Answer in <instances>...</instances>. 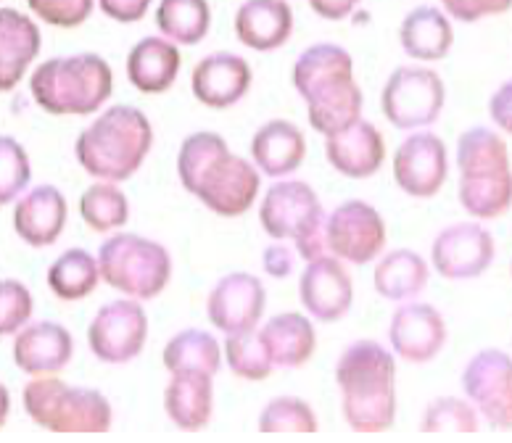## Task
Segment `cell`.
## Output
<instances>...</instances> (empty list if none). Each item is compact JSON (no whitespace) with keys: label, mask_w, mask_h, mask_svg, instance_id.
Instances as JSON below:
<instances>
[{"label":"cell","mask_w":512,"mask_h":443,"mask_svg":"<svg viewBox=\"0 0 512 443\" xmlns=\"http://www.w3.org/2000/svg\"><path fill=\"white\" fill-rule=\"evenodd\" d=\"M468 401L494 430H512V356L499 349L478 351L462 372Z\"/></svg>","instance_id":"obj_11"},{"label":"cell","mask_w":512,"mask_h":443,"mask_svg":"<svg viewBox=\"0 0 512 443\" xmlns=\"http://www.w3.org/2000/svg\"><path fill=\"white\" fill-rule=\"evenodd\" d=\"M386 248V222L367 201H346L325 214V251L349 264H370Z\"/></svg>","instance_id":"obj_9"},{"label":"cell","mask_w":512,"mask_h":443,"mask_svg":"<svg viewBox=\"0 0 512 443\" xmlns=\"http://www.w3.org/2000/svg\"><path fill=\"white\" fill-rule=\"evenodd\" d=\"M24 409L51 433H106L111 430L109 399L93 388H74L53 375H40L24 388Z\"/></svg>","instance_id":"obj_5"},{"label":"cell","mask_w":512,"mask_h":443,"mask_svg":"<svg viewBox=\"0 0 512 443\" xmlns=\"http://www.w3.org/2000/svg\"><path fill=\"white\" fill-rule=\"evenodd\" d=\"M66 217H69V206L64 193L53 185H40L19 198L14 209V230L27 246L45 248L61 238Z\"/></svg>","instance_id":"obj_21"},{"label":"cell","mask_w":512,"mask_h":443,"mask_svg":"<svg viewBox=\"0 0 512 443\" xmlns=\"http://www.w3.org/2000/svg\"><path fill=\"white\" fill-rule=\"evenodd\" d=\"M180 74V48L161 35H148L132 45L127 56V80L143 95L167 93Z\"/></svg>","instance_id":"obj_24"},{"label":"cell","mask_w":512,"mask_h":443,"mask_svg":"<svg viewBox=\"0 0 512 443\" xmlns=\"http://www.w3.org/2000/svg\"><path fill=\"white\" fill-rule=\"evenodd\" d=\"M293 88L307 103L309 124L320 135H336L362 119V90L354 80V61L336 43L309 45L293 64Z\"/></svg>","instance_id":"obj_1"},{"label":"cell","mask_w":512,"mask_h":443,"mask_svg":"<svg viewBox=\"0 0 512 443\" xmlns=\"http://www.w3.org/2000/svg\"><path fill=\"white\" fill-rule=\"evenodd\" d=\"M423 433H476L478 430V414L473 404L454 396H444V399L431 401V407L425 409L423 422H420Z\"/></svg>","instance_id":"obj_40"},{"label":"cell","mask_w":512,"mask_h":443,"mask_svg":"<svg viewBox=\"0 0 512 443\" xmlns=\"http://www.w3.org/2000/svg\"><path fill=\"white\" fill-rule=\"evenodd\" d=\"M388 341L399 359L412 364H425L439 356L447 343V322L431 304L407 301L394 312Z\"/></svg>","instance_id":"obj_16"},{"label":"cell","mask_w":512,"mask_h":443,"mask_svg":"<svg viewBox=\"0 0 512 443\" xmlns=\"http://www.w3.org/2000/svg\"><path fill=\"white\" fill-rule=\"evenodd\" d=\"M72 333L59 322H32L16 333L14 362L27 375H56L72 362Z\"/></svg>","instance_id":"obj_20"},{"label":"cell","mask_w":512,"mask_h":443,"mask_svg":"<svg viewBox=\"0 0 512 443\" xmlns=\"http://www.w3.org/2000/svg\"><path fill=\"white\" fill-rule=\"evenodd\" d=\"M80 214L90 230L111 233V230H119L130 219V201L117 188V182L98 180L96 185H90L82 193Z\"/></svg>","instance_id":"obj_35"},{"label":"cell","mask_w":512,"mask_h":443,"mask_svg":"<svg viewBox=\"0 0 512 443\" xmlns=\"http://www.w3.org/2000/svg\"><path fill=\"white\" fill-rule=\"evenodd\" d=\"M325 159L338 175L349 180H367L386 161V140L375 124L357 119L346 130L325 138Z\"/></svg>","instance_id":"obj_19"},{"label":"cell","mask_w":512,"mask_h":443,"mask_svg":"<svg viewBox=\"0 0 512 443\" xmlns=\"http://www.w3.org/2000/svg\"><path fill=\"white\" fill-rule=\"evenodd\" d=\"M510 8L512 0H441V11H444L449 19H457V22L465 24L505 14Z\"/></svg>","instance_id":"obj_43"},{"label":"cell","mask_w":512,"mask_h":443,"mask_svg":"<svg viewBox=\"0 0 512 443\" xmlns=\"http://www.w3.org/2000/svg\"><path fill=\"white\" fill-rule=\"evenodd\" d=\"M262 346L272 367H304L317 349L315 325L299 312H286L264 322L259 330Z\"/></svg>","instance_id":"obj_28"},{"label":"cell","mask_w":512,"mask_h":443,"mask_svg":"<svg viewBox=\"0 0 512 443\" xmlns=\"http://www.w3.org/2000/svg\"><path fill=\"white\" fill-rule=\"evenodd\" d=\"M235 35L256 53L278 51L293 35L288 0H243L235 11Z\"/></svg>","instance_id":"obj_22"},{"label":"cell","mask_w":512,"mask_h":443,"mask_svg":"<svg viewBox=\"0 0 512 443\" xmlns=\"http://www.w3.org/2000/svg\"><path fill=\"white\" fill-rule=\"evenodd\" d=\"M259 169L243 156L225 151L193 185L191 196L220 217H243L259 196Z\"/></svg>","instance_id":"obj_10"},{"label":"cell","mask_w":512,"mask_h":443,"mask_svg":"<svg viewBox=\"0 0 512 443\" xmlns=\"http://www.w3.org/2000/svg\"><path fill=\"white\" fill-rule=\"evenodd\" d=\"M30 156L19 140L0 135V206L11 204L30 185Z\"/></svg>","instance_id":"obj_39"},{"label":"cell","mask_w":512,"mask_h":443,"mask_svg":"<svg viewBox=\"0 0 512 443\" xmlns=\"http://www.w3.org/2000/svg\"><path fill=\"white\" fill-rule=\"evenodd\" d=\"M156 27L175 45H198L212 30L209 0H159Z\"/></svg>","instance_id":"obj_31"},{"label":"cell","mask_w":512,"mask_h":443,"mask_svg":"<svg viewBox=\"0 0 512 443\" xmlns=\"http://www.w3.org/2000/svg\"><path fill=\"white\" fill-rule=\"evenodd\" d=\"M254 82L249 61L238 53H209L191 74V90L206 109L225 111L246 98Z\"/></svg>","instance_id":"obj_18"},{"label":"cell","mask_w":512,"mask_h":443,"mask_svg":"<svg viewBox=\"0 0 512 443\" xmlns=\"http://www.w3.org/2000/svg\"><path fill=\"white\" fill-rule=\"evenodd\" d=\"M344 417L357 433H383L396 420L394 354L375 341H357L336 364Z\"/></svg>","instance_id":"obj_2"},{"label":"cell","mask_w":512,"mask_h":443,"mask_svg":"<svg viewBox=\"0 0 512 443\" xmlns=\"http://www.w3.org/2000/svg\"><path fill=\"white\" fill-rule=\"evenodd\" d=\"M399 43L402 51L415 61L431 64L447 59L454 45L452 19L439 6L412 8L399 27Z\"/></svg>","instance_id":"obj_27"},{"label":"cell","mask_w":512,"mask_h":443,"mask_svg":"<svg viewBox=\"0 0 512 443\" xmlns=\"http://www.w3.org/2000/svg\"><path fill=\"white\" fill-rule=\"evenodd\" d=\"M8 412H11V393H8L6 385L0 383V428L6 425Z\"/></svg>","instance_id":"obj_48"},{"label":"cell","mask_w":512,"mask_h":443,"mask_svg":"<svg viewBox=\"0 0 512 443\" xmlns=\"http://www.w3.org/2000/svg\"><path fill=\"white\" fill-rule=\"evenodd\" d=\"M447 146L433 132H412L394 153L396 185L412 198H433L447 182Z\"/></svg>","instance_id":"obj_14"},{"label":"cell","mask_w":512,"mask_h":443,"mask_svg":"<svg viewBox=\"0 0 512 443\" xmlns=\"http://www.w3.org/2000/svg\"><path fill=\"white\" fill-rule=\"evenodd\" d=\"M359 3L362 0H309L312 11L320 19H328V22H341L346 16H352Z\"/></svg>","instance_id":"obj_47"},{"label":"cell","mask_w":512,"mask_h":443,"mask_svg":"<svg viewBox=\"0 0 512 443\" xmlns=\"http://www.w3.org/2000/svg\"><path fill=\"white\" fill-rule=\"evenodd\" d=\"M32 14L40 16V22L61 27V30H74L90 19L96 0H27Z\"/></svg>","instance_id":"obj_42"},{"label":"cell","mask_w":512,"mask_h":443,"mask_svg":"<svg viewBox=\"0 0 512 443\" xmlns=\"http://www.w3.org/2000/svg\"><path fill=\"white\" fill-rule=\"evenodd\" d=\"M262 433H317V414L304 399L278 396L259 414Z\"/></svg>","instance_id":"obj_37"},{"label":"cell","mask_w":512,"mask_h":443,"mask_svg":"<svg viewBox=\"0 0 512 443\" xmlns=\"http://www.w3.org/2000/svg\"><path fill=\"white\" fill-rule=\"evenodd\" d=\"M225 151H230V148H227L225 138L217 135V132H193L191 138H185L183 146H180V153H177V177H180V185L191 193L198 177L204 175L209 164Z\"/></svg>","instance_id":"obj_36"},{"label":"cell","mask_w":512,"mask_h":443,"mask_svg":"<svg viewBox=\"0 0 512 443\" xmlns=\"http://www.w3.org/2000/svg\"><path fill=\"white\" fill-rule=\"evenodd\" d=\"M267 304V293L259 277L249 272H233L214 285L206 298V314L217 330L225 335L256 330Z\"/></svg>","instance_id":"obj_15"},{"label":"cell","mask_w":512,"mask_h":443,"mask_svg":"<svg viewBox=\"0 0 512 443\" xmlns=\"http://www.w3.org/2000/svg\"><path fill=\"white\" fill-rule=\"evenodd\" d=\"M460 177H491L512 172L505 138L491 127H470L457 140Z\"/></svg>","instance_id":"obj_30"},{"label":"cell","mask_w":512,"mask_h":443,"mask_svg":"<svg viewBox=\"0 0 512 443\" xmlns=\"http://www.w3.org/2000/svg\"><path fill=\"white\" fill-rule=\"evenodd\" d=\"M114 90V72L98 53L59 56L37 66L30 77L32 101L53 117H85L103 109Z\"/></svg>","instance_id":"obj_4"},{"label":"cell","mask_w":512,"mask_h":443,"mask_svg":"<svg viewBox=\"0 0 512 443\" xmlns=\"http://www.w3.org/2000/svg\"><path fill=\"white\" fill-rule=\"evenodd\" d=\"M167 417L185 433L206 428L214 412L212 375L206 372H175L164 391Z\"/></svg>","instance_id":"obj_26"},{"label":"cell","mask_w":512,"mask_h":443,"mask_svg":"<svg viewBox=\"0 0 512 443\" xmlns=\"http://www.w3.org/2000/svg\"><path fill=\"white\" fill-rule=\"evenodd\" d=\"M101 283L98 259L85 248H69L48 269V285L61 301H80Z\"/></svg>","instance_id":"obj_32"},{"label":"cell","mask_w":512,"mask_h":443,"mask_svg":"<svg viewBox=\"0 0 512 443\" xmlns=\"http://www.w3.org/2000/svg\"><path fill=\"white\" fill-rule=\"evenodd\" d=\"M428 277L431 269L423 256L410 248H396L375 267V291L386 301H410L425 291Z\"/></svg>","instance_id":"obj_29"},{"label":"cell","mask_w":512,"mask_h":443,"mask_svg":"<svg viewBox=\"0 0 512 443\" xmlns=\"http://www.w3.org/2000/svg\"><path fill=\"white\" fill-rule=\"evenodd\" d=\"M154 146V127L135 106H111L80 132L74 156L90 177L103 182L130 180Z\"/></svg>","instance_id":"obj_3"},{"label":"cell","mask_w":512,"mask_h":443,"mask_svg":"<svg viewBox=\"0 0 512 443\" xmlns=\"http://www.w3.org/2000/svg\"><path fill=\"white\" fill-rule=\"evenodd\" d=\"M32 317V293L19 280H0V335L19 333Z\"/></svg>","instance_id":"obj_41"},{"label":"cell","mask_w":512,"mask_h":443,"mask_svg":"<svg viewBox=\"0 0 512 443\" xmlns=\"http://www.w3.org/2000/svg\"><path fill=\"white\" fill-rule=\"evenodd\" d=\"M43 35L27 14L0 8V93L14 90L40 56Z\"/></svg>","instance_id":"obj_23"},{"label":"cell","mask_w":512,"mask_h":443,"mask_svg":"<svg viewBox=\"0 0 512 443\" xmlns=\"http://www.w3.org/2000/svg\"><path fill=\"white\" fill-rule=\"evenodd\" d=\"M225 359L230 370L243 380H267L272 375V362L262 346L256 330L227 335Z\"/></svg>","instance_id":"obj_38"},{"label":"cell","mask_w":512,"mask_h":443,"mask_svg":"<svg viewBox=\"0 0 512 443\" xmlns=\"http://www.w3.org/2000/svg\"><path fill=\"white\" fill-rule=\"evenodd\" d=\"M259 222L270 238L293 240V248L304 262L328 254L325 251V209L307 182H275L262 198Z\"/></svg>","instance_id":"obj_6"},{"label":"cell","mask_w":512,"mask_h":443,"mask_svg":"<svg viewBox=\"0 0 512 443\" xmlns=\"http://www.w3.org/2000/svg\"><path fill=\"white\" fill-rule=\"evenodd\" d=\"M460 204L470 217H502L512 206V172L491 177H460Z\"/></svg>","instance_id":"obj_34"},{"label":"cell","mask_w":512,"mask_h":443,"mask_svg":"<svg viewBox=\"0 0 512 443\" xmlns=\"http://www.w3.org/2000/svg\"><path fill=\"white\" fill-rule=\"evenodd\" d=\"M494 238L481 222H457L436 235L431 264L447 280H473L494 262Z\"/></svg>","instance_id":"obj_13"},{"label":"cell","mask_w":512,"mask_h":443,"mask_svg":"<svg viewBox=\"0 0 512 443\" xmlns=\"http://www.w3.org/2000/svg\"><path fill=\"white\" fill-rule=\"evenodd\" d=\"M222 364V349L214 335L206 330H183L177 333L164 349V367L172 375L175 372H206V375H217Z\"/></svg>","instance_id":"obj_33"},{"label":"cell","mask_w":512,"mask_h":443,"mask_svg":"<svg viewBox=\"0 0 512 443\" xmlns=\"http://www.w3.org/2000/svg\"><path fill=\"white\" fill-rule=\"evenodd\" d=\"M491 122L497 124L499 130L512 138V80L502 82L489 101Z\"/></svg>","instance_id":"obj_46"},{"label":"cell","mask_w":512,"mask_h":443,"mask_svg":"<svg viewBox=\"0 0 512 443\" xmlns=\"http://www.w3.org/2000/svg\"><path fill=\"white\" fill-rule=\"evenodd\" d=\"M307 156L304 132L286 119H272L254 132L251 140V159L259 175L288 177L301 167Z\"/></svg>","instance_id":"obj_25"},{"label":"cell","mask_w":512,"mask_h":443,"mask_svg":"<svg viewBox=\"0 0 512 443\" xmlns=\"http://www.w3.org/2000/svg\"><path fill=\"white\" fill-rule=\"evenodd\" d=\"M146 338V309L135 298H119L101 306L88 330L90 351L106 364L132 362L146 346Z\"/></svg>","instance_id":"obj_12"},{"label":"cell","mask_w":512,"mask_h":443,"mask_svg":"<svg viewBox=\"0 0 512 443\" xmlns=\"http://www.w3.org/2000/svg\"><path fill=\"white\" fill-rule=\"evenodd\" d=\"M299 296L304 309L315 320H341L352 309L354 301L352 277L346 272L344 262L330 254H322L307 262L299 280Z\"/></svg>","instance_id":"obj_17"},{"label":"cell","mask_w":512,"mask_h":443,"mask_svg":"<svg viewBox=\"0 0 512 443\" xmlns=\"http://www.w3.org/2000/svg\"><path fill=\"white\" fill-rule=\"evenodd\" d=\"M447 103L444 80L425 66H399L383 85V114L396 130H423L441 117Z\"/></svg>","instance_id":"obj_8"},{"label":"cell","mask_w":512,"mask_h":443,"mask_svg":"<svg viewBox=\"0 0 512 443\" xmlns=\"http://www.w3.org/2000/svg\"><path fill=\"white\" fill-rule=\"evenodd\" d=\"M103 14L119 24H135L148 14L154 0H96Z\"/></svg>","instance_id":"obj_44"},{"label":"cell","mask_w":512,"mask_h":443,"mask_svg":"<svg viewBox=\"0 0 512 443\" xmlns=\"http://www.w3.org/2000/svg\"><path fill=\"white\" fill-rule=\"evenodd\" d=\"M101 280L135 301H151L169 285L172 256L161 243L132 233L111 235L98 251Z\"/></svg>","instance_id":"obj_7"},{"label":"cell","mask_w":512,"mask_h":443,"mask_svg":"<svg viewBox=\"0 0 512 443\" xmlns=\"http://www.w3.org/2000/svg\"><path fill=\"white\" fill-rule=\"evenodd\" d=\"M264 272L275 280H286L288 275L293 272V264H296V254H293L291 248L278 240V243H272V246L264 248Z\"/></svg>","instance_id":"obj_45"}]
</instances>
